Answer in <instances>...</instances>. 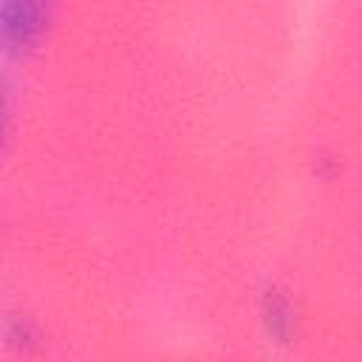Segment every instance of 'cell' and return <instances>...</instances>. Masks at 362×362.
<instances>
[{
	"label": "cell",
	"instance_id": "cell-3",
	"mask_svg": "<svg viewBox=\"0 0 362 362\" xmlns=\"http://www.w3.org/2000/svg\"><path fill=\"white\" fill-rule=\"evenodd\" d=\"M6 127H8V99H6V88L0 82V144H3Z\"/></svg>",
	"mask_w": 362,
	"mask_h": 362
},
{
	"label": "cell",
	"instance_id": "cell-1",
	"mask_svg": "<svg viewBox=\"0 0 362 362\" xmlns=\"http://www.w3.org/2000/svg\"><path fill=\"white\" fill-rule=\"evenodd\" d=\"M51 25V6L40 0H3L0 3V51L23 57L40 45Z\"/></svg>",
	"mask_w": 362,
	"mask_h": 362
},
{
	"label": "cell",
	"instance_id": "cell-2",
	"mask_svg": "<svg viewBox=\"0 0 362 362\" xmlns=\"http://www.w3.org/2000/svg\"><path fill=\"white\" fill-rule=\"evenodd\" d=\"M260 314H263L266 334L274 342H288L291 339V331H294V308H291V300L283 291L269 288L266 297H263Z\"/></svg>",
	"mask_w": 362,
	"mask_h": 362
}]
</instances>
